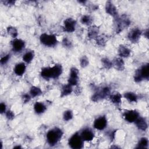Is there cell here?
<instances>
[{"label": "cell", "mask_w": 149, "mask_h": 149, "mask_svg": "<svg viewBox=\"0 0 149 149\" xmlns=\"http://www.w3.org/2000/svg\"><path fill=\"white\" fill-rule=\"evenodd\" d=\"M80 65L81 67L84 68L86 66H87L88 65V58L86 56H83L81 59H80Z\"/></svg>", "instance_id": "cell-32"}, {"label": "cell", "mask_w": 149, "mask_h": 149, "mask_svg": "<svg viewBox=\"0 0 149 149\" xmlns=\"http://www.w3.org/2000/svg\"><path fill=\"white\" fill-rule=\"evenodd\" d=\"M99 29L97 26H92L88 30V37L90 38H96L98 37Z\"/></svg>", "instance_id": "cell-19"}, {"label": "cell", "mask_w": 149, "mask_h": 149, "mask_svg": "<svg viewBox=\"0 0 149 149\" xmlns=\"http://www.w3.org/2000/svg\"><path fill=\"white\" fill-rule=\"evenodd\" d=\"M6 111V105L3 103V102H1V104H0V111H1V113H3L5 112Z\"/></svg>", "instance_id": "cell-38"}, {"label": "cell", "mask_w": 149, "mask_h": 149, "mask_svg": "<svg viewBox=\"0 0 149 149\" xmlns=\"http://www.w3.org/2000/svg\"><path fill=\"white\" fill-rule=\"evenodd\" d=\"M81 22L84 24H90L92 22V18L88 15H84L81 18Z\"/></svg>", "instance_id": "cell-31"}, {"label": "cell", "mask_w": 149, "mask_h": 149, "mask_svg": "<svg viewBox=\"0 0 149 149\" xmlns=\"http://www.w3.org/2000/svg\"><path fill=\"white\" fill-rule=\"evenodd\" d=\"M30 93L33 97H35L41 95L42 93V91L40 88L36 86H33L30 89Z\"/></svg>", "instance_id": "cell-25"}, {"label": "cell", "mask_w": 149, "mask_h": 149, "mask_svg": "<svg viewBox=\"0 0 149 149\" xmlns=\"http://www.w3.org/2000/svg\"><path fill=\"white\" fill-rule=\"evenodd\" d=\"M69 145L72 148L79 149L83 146V140L77 133L73 134L69 139Z\"/></svg>", "instance_id": "cell-3"}, {"label": "cell", "mask_w": 149, "mask_h": 149, "mask_svg": "<svg viewBox=\"0 0 149 149\" xmlns=\"http://www.w3.org/2000/svg\"><path fill=\"white\" fill-rule=\"evenodd\" d=\"M7 32L9 34H10L13 38H15L17 36V30L12 26L8 27L7 28Z\"/></svg>", "instance_id": "cell-29"}, {"label": "cell", "mask_w": 149, "mask_h": 149, "mask_svg": "<svg viewBox=\"0 0 149 149\" xmlns=\"http://www.w3.org/2000/svg\"><path fill=\"white\" fill-rule=\"evenodd\" d=\"M141 34V31L138 28H134L129 33L127 37L130 41L133 42H136L139 41Z\"/></svg>", "instance_id": "cell-10"}, {"label": "cell", "mask_w": 149, "mask_h": 149, "mask_svg": "<svg viewBox=\"0 0 149 149\" xmlns=\"http://www.w3.org/2000/svg\"><path fill=\"white\" fill-rule=\"evenodd\" d=\"M72 92V86L69 85V84L65 85L62 88L61 91V97L66 96L69 94H70Z\"/></svg>", "instance_id": "cell-23"}, {"label": "cell", "mask_w": 149, "mask_h": 149, "mask_svg": "<svg viewBox=\"0 0 149 149\" xmlns=\"http://www.w3.org/2000/svg\"><path fill=\"white\" fill-rule=\"evenodd\" d=\"M34 109L37 113L40 114L43 113L45 111L46 107L43 103L40 102H37L34 105Z\"/></svg>", "instance_id": "cell-20"}, {"label": "cell", "mask_w": 149, "mask_h": 149, "mask_svg": "<svg viewBox=\"0 0 149 149\" xmlns=\"http://www.w3.org/2000/svg\"><path fill=\"white\" fill-rule=\"evenodd\" d=\"M148 144V141L147 139L146 138V137H143L140 140L137 148H146L147 147Z\"/></svg>", "instance_id": "cell-26"}, {"label": "cell", "mask_w": 149, "mask_h": 149, "mask_svg": "<svg viewBox=\"0 0 149 149\" xmlns=\"http://www.w3.org/2000/svg\"><path fill=\"white\" fill-rule=\"evenodd\" d=\"M135 124L137 128L141 130H146L147 128V123L146 119L142 117L139 116V118L135 120Z\"/></svg>", "instance_id": "cell-14"}, {"label": "cell", "mask_w": 149, "mask_h": 149, "mask_svg": "<svg viewBox=\"0 0 149 149\" xmlns=\"http://www.w3.org/2000/svg\"><path fill=\"white\" fill-rule=\"evenodd\" d=\"M80 136L81 137L83 141H90L93 139L94 137V134L92 130L89 128H86L81 131L80 133Z\"/></svg>", "instance_id": "cell-11"}, {"label": "cell", "mask_w": 149, "mask_h": 149, "mask_svg": "<svg viewBox=\"0 0 149 149\" xmlns=\"http://www.w3.org/2000/svg\"><path fill=\"white\" fill-rule=\"evenodd\" d=\"M40 40L42 44L48 47L54 46L57 42L56 37L53 34H48L46 33L42 34L40 36Z\"/></svg>", "instance_id": "cell-5"}, {"label": "cell", "mask_w": 149, "mask_h": 149, "mask_svg": "<svg viewBox=\"0 0 149 149\" xmlns=\"http://www.w3.org/2000/svg\"><path fill=\"white\" fill-rule=\"evenodd\" d=\"M63 45L66 47H70L72 45L71 42L67 38H65L63 40Z\"/></svg>", "instance_id": "cell-36"}, {"label": "cell", "mask_w": 149, "mask_h": 149, "mask_svg": "<svg viewBox=\"0 0 149 149\" xmlns=\"http://www.w3.org/2000/svg\"><path fill=\"white\" fill-rule=\"evenodd\" d=\"M96 41L98 44L101 45H104L106 42V40L105 38V37L101 36L99 37L98 36L96 38Z\"/></svg>", "instance_id": "cell-33"}, {"label": "cell", "mask_w": 149, "mask_h": 149, "mask_svg": "<svg viewBox=\"0 0 149 149\" xmlns=\"http://www.w3.org/2000/svg\"><path fill=\"white\" fill-rule=\"evenodd\" d=\"M112 63L115 68L118 70H123L125 69V63L122 58H116Z\"/></svg>", "instance_id": "cell-18"}, {"label": "cell", "mask_w": 149, "mask_h": 149, "mask_svg": "<svg viewBox=\"0 0 149 149\" xmlns=\"http://www.w3.org/2000/svg\"><path fill=\"white\" fill-rule=\"evenodd\" d=\"M139 73L142 77V79H148L149 77V66L148 64L147 63L144 65H143L141 69H139Z\"/></svg>", "instance_id": "cell-15"}, {"label": "cell", "mask_w": 149, "mask_h": 149, "mask_svg": "<svg viewBox=\"0 0 149 149\" xmlns=\"http://www.w3.org/2000/svg\"><path fill=\"white\" fill-rule=\"evenodd\" d=\"M105 10H106V12L109 14L110 15L115 17H118V12H117L116 8L111 1H108L106 3Z\"/></svg>", "instance_id": "cell-12"}, {"label": "cell", "mask_w": 149, "mask_h": 149, "mask_svg": "<svg viewBox=\"0 0 149 149\" xmlns=\"http://www.w3.org/2000/svg\"><path fill=\"white\" fill-rule=\"evenodd\" d=\"M107 125V120L104 116H101L97 118L94 122V127L100 130H104Z\"/></svg>", "instance_id": "cell-8"}, {"label": "cell", "mask_w": 149, "mask_h": 149, "mask_svg": "<svg viewBox=\"0 0 149 149\" xmlns=\"http://www.w3.org/2000/svg\"><path fill=\"white\" fill-rule=\"evenodd\" d=\"M110 94V89L109 87H103L101 90L96 92L92 96V100L94 101H98L101 100L109 96Z\"/></svg>", "instance_id": "cell-6"}, {"label": "cell", "mask_w": 149, "mask_h": 149, "mask_svg": "<svg viewBox=\"0 0 149 149\" xmlns=\"http://www.w3.org/2000/svg\"><path fill=\"white\" fill-rule=\"evenodd\" d=\"M62 72V68L61 65H55L53 67L44 68L41 70V76L46 79L50 78H57Z\"/></svg>", "instance_id": "cell-1"}, {"label": "cell", "mask_w": 149, "mask_h": 149, "mask_svg": "<svg viewBox=\"0 0 149 149\" xmlns=\"http://www.w3.org/2000/svg\"><path fill=\"white\" fill-rule=\"evenodd\" d=\"M78 74H79V71L76 68H71L69 78L78 80V77H79Z\"/></svg>", "instance_id": "cell-28"}, {"label": "cell", "mask_w": 149, "mask_h": 149, "mask_svg": "<svg viewBox=\"0 0 149 149\" xmlns=\"http://www.w3.org/2000/svg\"><path fill=\"white\" fill-rule=\"evenodd\" d=\"M34 52L32 51H28L26 53L24 54V55L23 56V59L24 62L29 63L30 62L33 58H34Z\"/></svg>", "instance_id": "cell-24"}, {"label": "cell", "mask_w": 149, "mask_h": 149, "mask_svg": "<svg viewBox=\"0 0 149 149\" xmlns=\"http://www.w3.org/2000/svg\"><path fill=\"white\" fill-rule=\"evenodd\" d=\"M63 135V132L61 129L55 127L49 130L47 133V140L50 146L56 144L58 141L61 139Z\"/></svg>", "instance_id": "cell-2"}, {"label": "cell", "mask_w": 149, "mask_h": 149, "mask_svg": "<svg viewBox=\"0 0 149 149\" xmlns=\"http://www.w3.org/2000/svg\"><path fill=\"white\" fill-rule=\"evenodd\" d=\"M101 61H102V63L103 66L105 68L107 69H110L113 66L112 62H111L109 59H108L107 58L102 59Z\"/></svg>", "instance_id": "cell-27"}, {"label": "cell", "mask_w": 149, "mask_h": 149, "mask_svg": "<svg viewBox=\"0 0 149 149\" xmlns=\"http://www.w3.org/2000/svg\"><path fill=\"white\" fill-rule=\"evenodd\" d=\"M130 24V20L125 15H122L120 17H116V31L119 33L123 30V29L128 27Z\"/></svg>", "instance_id": "cell-4"}, {"label": "cell", "mask_w": 149, "mask_h": 149, "mask_svg": "<svg viewBox=\"0 0 149 149\" xmlns=\"http://www.w3.org/2000/svg\"><path fill=\"white\" fill-rule=\"evenodd\" d=\"M148 29H147V30H146V31L144 33L146 34V37H147V38H148Z\"/></svg>", "instance_id": "cell-39"}, {"label": "cell", "mask_w": 149, "mask_h": 149, "mask_svg": "<svg viewBox=\"0 0 149 149\" xmlns=\"http://www.w3.org/2000/svg\"><path fill=\"white\" fill-rule=\"evenodd\" d=\"M10 58V55H6L5 56H4L3 57H2L0 61L1 62V65H3V64H5L9 59Z\"/></svg>", "instance_id": "cell-34"}, {"label": "cell", "mask_w": 149, "mask_h": 149, "mask_svg": "<svg viewBox=\"0 0 149 149\" xmlns=\"http://www.w3.org/2000/svg\"><path fill=\"white\" fill-rule=\"evenodd\" d=\"M63 117V119L66 121L71 120L73 118V113H72V111L67 110V111H65Z\"/></svg>", "instance_id": "cell-30"}, {"label": "cell", "mask_w": 149, "mask_h": 149, "mask_svg": "<svg viewBox=\"0 0 149 149\" xmlns=\"http://www.w3.org/2000/svg\"><path fill=\"white\" fill-rule=\"evenodd\" d=\"M121 97H122V96L119 93H116L114 94H112L109 96L111 102L116 105L120 104L121 101H122Z\"/></svg>", "instance_id": "cell-22"}, {"label": "cell", "mask_w": 149, "mask_h": 149, "mask_svg": "<svg viewBox=\"0 0 149 149\" xmlns=\"http://www.w3.org/2000/svg\"><path fill=\"white\" fill-rule=\"evenodd\" d=\"M76 22L72 18H68L64 21V30L66 32L71 33L74 31Z\"/></svg>", "instance_id": "cell-9"}, {"label": "cell", "mask_w": 149, "mask_h": 149, "mask_svg": "<svg viewBox=\"0 0 149 149\" xmlns=\"http://www.w3.org/2000/svg\"><path fill=\"white\" fill-rule=\"evenodd\" d=\"M14 148H21L20 146H16V147H15Z\"/></svg>", "instance_id": "cell-40"}, {"label": "cell", "mask_w": 149, "mask_h": 149, "mask_svg": "<svg viewBox=\"0 0 149 149\" xmlns=\"http://www.w3.org/2000/svg\"><path fill=\"white\" fill-rule=\"evenodd\" d=\"M24 42L20 39H15L12 42L13 49L16 52L22 51L24 47Z\"/></svg>", "instance_id": "cell-13"}, {"label": "cell", "mask_w": 149, "mask_h": 149, "mask_svg": "<svg viewBox=\"0 0 149 149\" xmlns=\"http://www.w3.org/2000/svg\"><path fill=\"white\" fill-rule=\"evenodd\" d=\"M118 54L120 56L126 58L130 54V50L126 46L121 45L118 49Z\"/></svg>", "instance_id": "cell-16"}, {"label": "cell", "mask_w": 149, "mask_h": 149, "mask_svg": "<svg viewBox=\"0 0 149 149\" xmlns=\"http://www.w3.org/2000/svg\"><path fill=\"white\" fill-rule=\"evenodd\" d=\"M124 97L126 98L130 102H136L137 100V95L132 92H127L125 93Z\"/></svg>", "instance_id": "cell-21"}, {"label": "cell", "mask_w": 149, "mask_h": 149, "mask_svg": "<svg viewBox=\"0 0 149 149\" xmlns=\"http://www.w3.org/2000/svg\"><path fill=\"white\" fill-rule=\"evenodd\" d=\"M26 70V65L24 63H19L17 64L14 68V72L17 76H22Z\"/></svg>", "instance_id": "cell-17"}, {"label": "cell", "mask_w": 149, "mask_h": 149, "mask_svg": "<svg viewBox=\"0 0 149 149\" xmlns=\"http://www.w3.org/2000/svg\"><path fill=\"white\" fill-rule=\"evenodd\" d=\"M139 114L138 112L135 110H129L125 111L123 113L125 119L129 122H134L139 118Z\"/></svg>", "instance_id": "cell-7"}, {"label": "cell", "mask_w": 149, "mask_h": 149, "mask_svg": "<svg viewBox=\"0 0 149 149\" xmlns=\"http://www.w3.org/2000/svg\"><path fill=\"white\" fill-rule=\"evenodd\" d=\"M22 99H23V102H24V103H27V102H28L30 101V95H29V94H24V95H23Z\"/></svg>", "instance_id": "cell-37"}, {"label": "cell", "mask_w": 149, "mask_h": 149, "mask_svg": "<svg viewBox=\"0 0 149 149\" xmlns=\"http://www.w3.org/2000/svg\"><path fill=\"white\" fill-rule=\"evenodd\" d=\"M6 118L9 119V120H12L15 117V115L13 113V112L11 111H8L6 113Z\"/></svg>", "instance_id": "cell-35"}]
</instances>
